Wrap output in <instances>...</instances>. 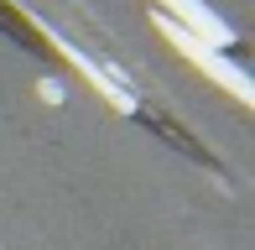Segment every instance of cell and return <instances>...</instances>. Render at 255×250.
Returning a JSON list of instances; mask_svg holds the SVG:
<instances>
[{"instance_id":"obj_1","label":"cell","mask_w":255,"mask_h":250,"mask_svg":"<svg viewBox=\"0 0 255 250\" xmlns=\"http://www.w3.org/2000/svg\"><path fill=\"white\" fill-rule=\"evenodd\" d=\"M156 31H161V37H167V42H172V47H177V52H182V58H188L193 68H198V73H208V78H214L219 89H229V94H235L240 105H255V84H250V73H245L240 63H229V58H224L219 47L198 42L193 31H182L177 21H167L161 10H156Z\"/></svg>"},{"instance_id":"obj_2","label":"cell","mask_w":255,"mask_h":250,"mask_svg":"<svg viewBox=\"0 0 255 250\" xmlns=\"http://www.w3.org/2000/svg\"><path fill=\"white\" fill-rule=\"evenodd\" d=\"M161 16L177 21L182 31H193L198 42H208V47H219V52L235 42V26H229L214 5H203V0H161Z\"/></svg>"},{"instance_id":"obj_3","label":"cell","mask_w":255,"mask_h":250,"mask_svg":"<svg viewBox=\"0 0 255 250\" xmlns=\"http://www.w3.org/2000/svg\"><path fill=\"white\" fill-rule=\"evenodd\" d=\"M37 94L47 99V105H63V84H52V78H42V84H37Z\"/></svg>"}]
</instances>
